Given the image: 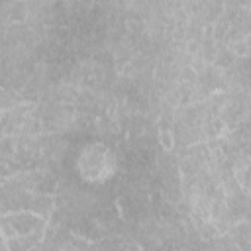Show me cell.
<instances>
[{"instance_id": "obj_1", "label": "cell", "mask_w": 251, "mask_h": 251, "mask_svg": "<svg viewBox=\"0 0 251 251\" xmlns=\"http://www.w3.org/2000/svg\"><path fill=\"white\" fill-rule=\"evenodd\" d=\"M118 153L104 141L82 143L75 157V171L88 184H102L110 180L118 173Z\"/></svg>"}, {"instance_id": "obj_2", "label": "cell", "mask_w": 251, "mask_h": 251, "mask_svg": "<svg viewBox=\"0 0 251 251\" xmlns=\"http://www.w3.org/2000/svg\"><path fill=\"white\" fill-rule=\"evenodd\" d=\"M45 227H47V220L33 214V212H27V210L8 212V214L0 216V235H2V239L45 233Z\"/></svg>"}, {"instance_id": "obj_3", "label": "cell", "mask_w": 251, "mask_h": 251, "mask_svg": "<svg viewBox=\"0 0 251 251\" xmlns=\"http://www.w3.org/2000/svg\"><path fill=\"white\" fill-rule=\"evenodd\" d=\"M241 251H249V241H251V229H249V222L247 220H241V222H235L227 233H226Z\"/></svg>"}, {"instance_id": "obj_4", "label": "cell", "mask_w": 251, "mask_h": 251, "mask_svg": "<svg viewBox=\"0 0 251 251\" xmlns=\"http://www.w3.org/2000/svg\"><path fill=\"white\" fill-rule=\"evenodd\" d=\"M41 239H43V233H33V235L4 239V243H6V249H8V251H29V249H33Z\"/></svg>"}, {"instance_id": "obj_5", "label": "cell", "mask_w": 251, "mask_h": 251, "mask_svg": "<svg viewBox=\"0 0 251 251\" xmlns=\"http://www.w3.org/2000/svg\"><path fill=\"white\" fill-rule=\"evenodd\" d=\"M20 104H22L20 92H14V90H8V88L0 86V114L8 112V110H12V108H16Z\"/></svg>"}, {"instance_id": "obj_6", "label": "cell", "mask_w": 251, "mask_h": 251, "mask_svg": "<svg viewBox=\"0 0 251 251\" xmlns=\"http://www.w3.org/2000/svg\"><path fill=\"white\" fill-rule=\"evenodd\" d=\"M0 184H2V178H0Z\"/></svg>"}]
</instances>
